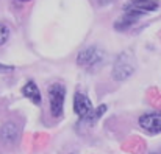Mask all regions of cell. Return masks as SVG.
<instances>
[{
    "label": "cell",
    "mask_w": 161,
    "mask_h": 154,
    "mask_svg": "<svg viewBox=\"0 0 161 154\" xmlns=\"http://www.w3.org/2000/svg\"><path fill=\"white\" fill-rule=\"evenodd\" d=\"M135 72V61L131 58L130 53L122 51L117 59L114 61L113 65V78L116 81H125L127 78H130Z\"/></svg>",
    "instance_id": "cell-2"
},
{
    "label": "cell",
    "mask_w": 161,
    "mask_h": 154,
    "mask_svg": "<svg viewBox=\"0 0 161 154\" xmlns=\"http://www.w3.org/2000/svg\"><path fill=\"white\" fill-rule=\"evenodd\" d=\"M11 70H14V67H13V65H3V64H0V73L11 72Z\"/></svg>",
    "instance_id": "cell-10"
},
{
    "label": "cell",
    "mask_w": 161,
    "mask_h": 154,
    "mask_svg": "<svg viewBox=\"0 0 161 154\" xmlns=\"http://www.w3.org/2000/svg\"><path fill=\"white\" fill-rule=\"evenodd\" d=\"M19 134H20V128L14 121H6L0 126V139L5 143H16Z\"/></svg>",
    "instance_id": "cell-7"
},
{
    "label": "cell",
    "mask_w": 161,
    "mask_h": 154,
    "mask_svg": "<svg viewBox=\"0 0 161 154\" xmlns=\"http://www.w3.org/2000/svg\"><path fill=\"white\" fill-rule=\"evenodd\" d=\"M74 110H75V114L85 121V120L94 112V107H92L91 100H89L85 94L77 92L75 97H74Z\"/></svg>",
    "instance_id": "cell-5"
},
{
    "label": "cell",
    "mask_w": 161,
    "mask_h": 154,
    "mask_svg": "<svg viewBox=\"0 0 161 154\" xmlns=\"http://www.w3.org/2000/svg\"><path fill=\"white\" fill-rule=\"evenodd\" d=\"M22 94H24V97H27L30 101H33L35 104H41V101H42L41 92H39L38 86L35 84V81H28L22 87Z\"/></svg>",
    "instance_id": "cell-8"
},
{
    "label": "cell",
    "mask_w": 161,
    "mask_h": 154,
    "mask_svg": "<svg viewBox=\"0 0 161 154\" xmlns=\"http://www.w3.org/2000/svg\"><path fill=\"white\" fill-rule=\"evenodd\" d=\"M150 154H161V150H158V151H153V153H150Z\"/></svg>",
    "instance_id": "cell-11"
},
{
    "label": "cell",
    "mask_w": 161,
    "mask_h": 154,
    "mask_svg": "<svg viewBox=\"0 0 161 154\" xmlns=\"http://www.w3.org/2000/svg\"><path fill=\"white\" fill-rule=\"evenodd\" d=\"M64 98H66V87L63 84L55 83L49 86V104H50V112L55 118H59L63 115Z\"/></svg>",
    "instance_id": "cell-3"
},
{
    "label": "cell",
    "mask_w": 161,
    "mask_h": 154,
    "mask_svg": "<svg viewBox=\"0 0 161 154\" xmlns=\"http://www.w3.org/2000/svg\"><path fill=\"white\" fill-rule=\"evenodd\" d=\"M105 61H107V53L100 50L99 47H86L77 56L78 65L85 69H97L102 64H105Z\"/></svg>",
    "instance_id": "cell-1"
},
{
    "label": "cell",
    "mask_w": 161,
    "mask_h": 154,
    "mask_svg": "<svg viewBox=\"0 0 161 154\" xmlns=\"http://www.w3.org/2000/svg\"><path fill=\"white\" fill-rule=\"evenodd\" d=\"M70 154H74V153H70Z\"/></svg>",
    "instance_id": "cell-13"
},
{
    "label": "cell",
    "mask_w": 161,
    "mask_h": 154,
    "mask_svg": "<svg viewBox=\"0 0 161 154\" xmlns=\"http://www.w3.org/2000/svg\"><path fill=\"white\" fill-rule=\"evenodd\" d=\"M8 38H9V28L6 23L0 22V45H3L8 41Z\"/></svg>",
    "instance_id": "cell-9"
},
{
    "label": "cell",
    "mask_w": 161,
    "mask_h": 154,
    "mask_svg": "<svg viewBox=\"0 0 161 154\" xmlns=\"http://www.w3.org/2000/svg\"><path fill=\"white\" fill-rule=\"evenodd\" d=\"M158 2L155 0H130L128 3L124 5V11L125 13H131L136 14L138 17L147 14V13H153L158 9Z\"/></svg>",
    "instance_id": "cell-4"
},
{
    "label": "cell",
    "mask_w": 161,
    "mask_h": 154,
    "mask_svg": "<svg viewBox=\"0 0 161 154\" xmlns=\"http://www.w3.org/2000/svg\"><path fill=\"white\" fill-rule=\"evenodd\" d=\"M20 2H28V0H20Z\"/></svg>",
    "instance_id": "cell-12"
},
{
    "label": "cell",
    "mask_w": 161,
    "mask_h": 154,
    "mask_svg": "<svg viewBox=\"0 0 161 154\" xmlns=\"http://www.w3.org/2000/svg\"><path fill=\"white\" fill-rule=\"evenodd\" d=\"M139 126L149 134H160L161 132V110L144 114L139 118Z\"/></svg>",
    "instance_id": "cell-6"
}]
</instances>
